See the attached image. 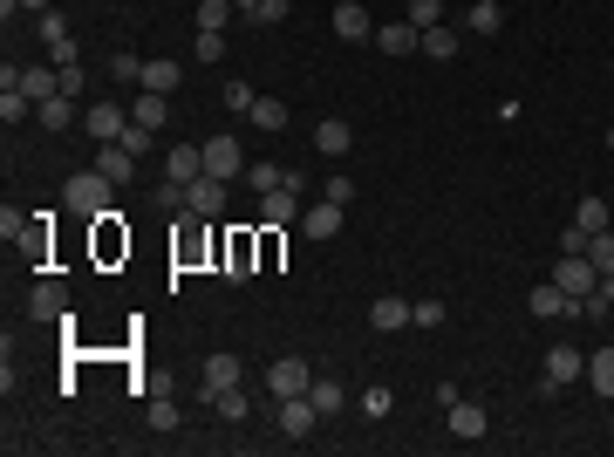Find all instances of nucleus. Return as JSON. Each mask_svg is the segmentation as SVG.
<instances>
[{"label":"nucleus","instance_id":"obj_1","mask_svg":"<svg viewBox=\"0 0 614 457\" xmlns=\"http://www.w3.org/2000/svg\"><path fill=\"white\" fill-rule=\"evenodd\" d=\"M62 205L76 212V219H103L116 205V178H103V171H76L69 185H62Z\"/></svg>","mask_w":614,"mask_h":457},{"label":"nucleus","instance_id":"obj_2","mask_svg":"<svg viewBox=\"0 0 614 457\" xmlns=\"http://www.w3.org/2000/svg\"><path fill=\"white\" fill-rule=\"evenodd\" d=\"M246 164H253V157L239 151V137H205V178H246Z\"/></svg>","mask_w":614,"mask_h":457},{"label":"nucleus","instance_id":"obj_3","mask_svg":"<svg viewBox=\"0 0 614 457\" xmlns=\"http://www.w3.org/2000/svg\"><path fill=\"white\" fill-rule=\"evenodd\" d=\"M526 307H533L539 321H574V314H580V301L560 287V280H539L533 294H526Z\"/></svg>","mask_w":614,"mask_h":457},{"label":"nucleus","instance_id":"obj_4","mask_svg":"<svg viewBox=\"0 0 614 457\" xmlns=\"http://www.w3.org/2000/svg\"><path fill=\"white\" fill-rule=\"evenodd\" d=\"M444 417H451V437H464V444H478V437L492 430L485 403H471V396H451V403H444Z\"/></svg>","mask_w":614,"mask_h":457},{"label":"nucleus","instance_id":"obj_5","mask_svg":"<svg viewBox=\"0 0 614 457\" xmlns=\"http://www.w3.org/2000/svg\"><path fill=\"white\" fill-rule=\"evenodd\" d=\"M553 280H560V287H567L574 301H587V294L601 287V273H594V260H587V253H560V267H553Z\"/></svg>","mask_w":614,"mask_h":457},{"label":"nucleus","instance_id":"obj_6","mask_svg":"<svg viewBox=\"0 0 614 457\" xmlns=\"http://www.w3.org/2000/svg\"><path fill=\"white\" fill-rule=\"evenodd\" d=\"M307 382H314V369H307L301 355H280V362L267 369V389H273V403H280V396H307Z\"/></svg>","mask_w":614,"mask_h":457},{"label":"nucleus","instance_id":"obj_7","mask_svg":"<svg viewBox=\"0 0 614 457\" xmlns=\"http://www.w3.org/2000/svg\"><path fill=\"white\" fill-rule=\"evenodd\" d=\"M580 376H587V355H580V348H567V342L546 348V389H567V382H580Z\"/></svg>","mask_w":614,"mask_h":457},{"label":"nucleus","instance_id":"obj_8","mask_svg":"<svg viewBox=\"0 0 614 457\" xmlns=\"http://www.w3.org/2000/svg\"><path fill=\"white\" fill-rule=\"evenodd\" d=\"M185 212H192V219H219V212H226V178H198V185H185Z\"/></svg>","mask_w":614,"mask_h":457},{"label":"nucleus","instance_id":"obj_9","mask_svg":"<svg viewBox=\"0 0 614 457\" xmlns=\"http://www.w3.org/2000/svg\"><path fill=\"white\" fill-rule=\"evenodd\" d=\"M82 123H89L96 144H116V137L130 130V110H123V103H96V110H82Z\"/></svg>","mask_w":614,"mask_h":457},{"label":"nucleus","instance_id":"obj_10","mask_svg":"<svg viewBox=\"0 0 614 457\" xmlns=\"http://www.w3.org/2000/svg\"><path fill=\"white\" fill-rule=\"evenodd\" d=\"M342 212L348 205H335V198H314V205L301 212V232L307 239H335V232H342Z\"/></svg>","mask_w":614,"mask_h":457},{"label":"nucleus","instance_id":"obj_11","mask_svg":"<svg viewBox=\"0 0 614 457\" xmlns=\"http://www.w3.org/2000/svg\"><path fill=\"white\" fill-rule=\"evenodd\" d=\"M28 314H35V321H69V287H62V280H41L35 294H28Z\"/></svg>","mask_w":614,"mask_h":457},{"label":"nucleus","instance_id":"obj_12","mask_svg":"<svg viewBox=\"0 0 614 457\" xmlns=\"http://www.w3.org/2000/svg\"><path fill=\"white\" fill-rule=\"evenodd\" d=\"M307 205H301V191L294 185H280V191H260V219L267 226H287V219H301Z\"/></svg>","mask_w":614,"mask_h":457},{"label":"nucleus","instance_id":"obj_13","mask_svg":"<svg viewBox=\"0 0 614 457\" xmlns=\"http://www.w3.org/2000/svg\"><path fill=\"white\" fill-rule=\"evenodd\" d=\"M314 151L321 157H348L355 151V130H348L342 116H321V123H314Z\"/></svg>","mask_w":614,"mask_h":457},{"label":"nucleus","instance_id":"obj_14","mask_svg":"<svg viewBox=\"0 0 614 457\" xmlns=\"http://www.w3.org/2000/svg\"><path fill=\"white\" fill-rule=\"evenodd\" d=\"M335 35L342 41H376V21H369L362 0H342V7H335Z\"/></svg>","mask_w":614,"mask_h":457},{"label":"nucleus","instance_id":"obj_15","mask_svg":"<svg viewBox=\"0 0 614 457\" xmlns=\"http://www.w3.org/2000/svg\"><path fill=\"white\" fill-rule=\"evenodd\" d=\"M314 423H321V410L307 396H280V437H307Z\"/></svg>","mask_w":614,"mask_h":457},{"label":"nucleus","instance_id":"obj_16","mask_svg":"<svg viewBox=\"0 0 614 457\" xmlns=\"http://www.w3.org/2000/svg\"><path fill=\"white\" fill-rule=\"evenodd\" d=\"M376 48H383V55H423V28L389 21V28H376Z\"/></svg>","mask_w":614,"mask_h":457},{"label":"nucleus","instance_id":"obj_17","mask_svg":"<svg viewBox=\"0 0 614 457\" xmlns=\"http://www.w3.org/2000/svg\"><path fill=\"white\" fill-rule=\"evenodd\" d=\"M464 28H471V35H505V7L499 0H471V7H464Z\"/></svg>","mask_w":614,"mask_h":457},{"label":"nucleus","instance_id":"obj_18","mask_svg":"<svg viewBox=\"0 0 614 457\" xmlns=\"http://www.w3.org/2000/svg\"><path fill=\"white\" fill-rule=\"evenodd\" d=\"M369 328H383V335H396V328H410V301H396V294H383V301H369Z\"/></svg>","mask_w":614,"mask_h":457},{"label":"nucleus","instance_id":"obj_19","mask_svg":"<svg viewBox=\"0 0 614 457\" xmlns=\"http://www.w3.org/2000/svg\"><path fill=\"white\" fill-rule=\"evenodd\" d=\"M178 82H185V69H178L171 55H157V62H144V82H137V89H157V96H171Z\"/></svg>","mask_w":614,"mask_h":457},{"label":"nucleus","instance_id":"obj_20","mask_svg":"<svg viewBox=\"0 0 614 457\" xmlns=\"http://www.w3.org/2000/svg\"><path fill=\"white\" fill-rule=\"evenodd\" d=\"M198 376H205V396H212V389H232V382H239V355H226V348H219V355H205V369H198Z\"/></svg>","mask_w":614,"mask_h":457},{"label":"nucleus","instance_id":"obj_21","mask_svg":"<svg viewBox=\"0 0 614 457\" xmlns=\"http://www.w3.org/2000/svg\"><path fill=\"white\" fill-rule=\"evenodd\" d=\"M35 123L41 130H69V123H76V96H48V103H35Z\"/></svg>","mask_w":614,"mask_h":457},{"label":"nucleus","instance_id":"obj_22","mask_svg":"<svg viewBox=\"0 0 614 457\" xmlns=\"http://www.w3.org/2000/svg\"><path fill=\"white\" fill-rule=\"evenodd\" d=\"M574 226H580V232H608V226H614L608 198H594V191H587V198H580V205H574Z\"/></svg>","mask_w":614,"mask_h":457},{"label":"nucleus","instance_id":"obj_23","mask_svg":"<svg viewBox=\"0 0 614 457\" xmlns=\"http://www.w3.org/2000/svg\"><path fill=\"white\" fill-rule=\"evenodd\" d=\"M96 171H103V178H116V185H130V171H137V157L123 151V144H103V151H96Z\"/></svg>","mask_w":614,"mask_h":457},{"label":"nucleus","instance_id":"obj_24","mask_svg":"<svg viewBox=\"0 0 614 457\" xmlns=\"http://www.w3.org/2000/svg\"><path fill=\"white\" fill-rule=\"evenodd\" d=\"M130 116H137V123H151V130H164V116H171V96H157V89H137Z\"/></svg>","mask_w":614,"mask_h":457},{"label":"nucleus","instance_id":"obj_25","mask_svg":"<svg viewBox=\"0 0 614 457\" xmlns=\"http://www.w3.org/2000/svg\"><path fill=\"white\" fill-rule=\"evenodd\" d=\"M253 253H260V246H253V232H232V246H226V273H232V280H246V273H253Z\"/></svg>","mask_w":614,"mask_h":457},{"label":"nucleus","instance_id":"obj_26","mask_svg":"<svg viewBox=\"0 0 614 457\" xmlns=\"http://www.w3.org/2000/svg\"><path fill=\"white\" fill-rule=\"evenodd\" d=\"M423 55H430V62H451V55H458V28H444V21L423 28Z\"/></svg>","mask_w":614,"mask_h":457},{"label":"nucleus","instance_id":"obj_27","mask_svg":"<svg viewBox=\"0 0 614 457\" xmlns=\"http://www.w3.org/2000/svg\"><path fill=\"white\" fill-rule=\"evenodd\" d=\"M587 382H594L601 396H614V348H594V355H587Z\"/></svg>","mask_w":614,"mask_h":457},{"label":"nucleus","instance_id":"obj_28","mask_svg":"<svg viewBox=\"0 0 614 457\" xmlns=\"http://www.w3.org/2000/svg\"><path fill=\"white\" fill-rule=\"evenodd\" d=\"M212 410L226 423H246V389H239V382H232V389H212Z\"/></svg>","mask_w":614,"mask_h":457},{"label":"nucleus","instance_id":"obj_29","mask_svg":"<svg viewBox=\"0 0 614 457\" xmlns=\"http://www.w3.org/2000/svg\"><path fill=\"white\" fill-rule=\"evenodd\" d=\"M587 260H594V273H614V226L587 232Z\"/></svg>","mask_w":614,"mask_h":457},{"label":"nucleus","instance_id":"obj_30","mask_svg":"<svg viewBox=\"0 0 614 457\" xmlns=\"http://www.w3.org/2000/svg\"><path fill=\"white\" fill-rule=\"evenodd\" d=\"M116 144H123V151H130V157H151V144H157V130H151V123H137V116H130V130H123V137H116Z\"/></svg>","mask_w":614,"mask_h":457},{"label":"nucleus","instance_id":"obj_31","mask_svg":"<svg viewBox=\"0 0 614 457\" xmlns=\"http://www.w3.org/2000/svg\"><path fill=\"white\" fill-rule=\"evenodd\" d=\"M307 403H314L321 417H335V410H342V382H307Z\"/></svg>","mask_w":614,"mask_h":457},{"label":"nucleus","instance_id":"obj_32","mask_svg":"<svg viewBox=\"0 0 614 457\" xmlns=\"http://www.w3.org/2000/svg\"><path fill=\"white\" fill-rule=\"evenodd\" d=\"M253 103H260V89L232 76V82H226V110H232V116H253Z\"/></svg>","mask_w":614,"mask_h":457},{"label":"nucleus","instance_id":"obj_33","mask_svg":"<svg viewBox=\"0 0 614 457\" xmlns=\"http://www.w3.org/2000/svg\"><path fill=\"white\" fill-rule=\"evenodd\" d=\"M253 123H260V130H287V103H280V96H260V103H253Z\"/></svg>","mask_w":614,"mask_h":457},{"label":"nucleus","instance_id":"obj_34","mask_svg":"<svg viewBox=\"0 0 614 457\" xmlns=\"http://www.w3.org/2000/svg\"><path fill=\"white\" fill-rule=\"evenodd\" d=\"M21 116H35V96H21V89H0V123H21Z\"/></svg>","mask_w":614,"mask_h":457},{"label":"nucleus","instance_id":"obj_35","mask_svg":"<svg viewBox=\"0 0 614 457\" xmlns=\"http://www.w3.org/2000/svg\"><path fill=\"white\" fill-rule=\"evenodd\" d=\"M246 185H253V191H280V185H287V171H280V164H246Z\"/></svg>","mask_w":614,"mask_h":457},{"label":"nucleus","instance_id":"obj_36","mask_svg":"<svg viewBox=\"0 0 614 457\" xmlns=\"http://www.w3.org/2000/svg\"><path fill=\"white\" fill-rule=\"evenodd\" d=\"M232 14H239L232 0H198V28H226Z\"/></svg>","mask_w":614,"mask_h":457},{"label":"nucleus","instance_id":"obj_37","mask_svg":"<svg viewBox=\"0 0 614 457\" xmlns=\"http://www.w3.org/2000/svg\"><path fill=\"white\" fill-rule=\"evenodd\" d=\"M403 21H410V28H437V21H444V0H410Z\"/></svg>","mask_w":614,"mask_h":457},{"label":"nucleus","instance_id":"obj_38","mask_svg":"<svg viewBox=\"0 0 614 457\" xmlns=\"http://www.w3.org/2000/svg\"><path fill=\"white\" fill-rule=\"evenodd\" d=\"M62 41H76V35H69V21L48 7V14H41V48H62Z\"/></svg>","mask_w":614,"mask_h":457},{"label":"nucleus","instance_id":"obj_39","mask_svg":"<svg viewBox=\"0 0 614 457\" xmlns=\"http://www.w3.org/2000/svg\"><path fill=\"white\" fill-rule=\"evenodd\" d=\"M226 55V28H198V62H219Z\"/></svg>","mask_w":614,"mask_h":457},{"label":"nucleus","instance_id":"obj_40","mask_svg":"<svg viewBox=\"0 0 614 457\" xmlns=\"http://www.w3.org/2000/svg\"><path fill=\"white\" fill-rule=\"evenodd\" d=\"M444 321V301H410V328H437Z\"/></svg>","mask_w":614,"mask_h":457},{"label":"nucleus","instance_id":"obj_41","mask_svg":"<svg viewBox=\"0 0 614 457\" xmlns=\"http://www.w3.org/2000/svg\"><path fill=\"white\" fill-rule=\"evenodd\" d=\"M144 417H151V430H171V423H178V403H171V396H151Z\"/></svg>","mask_w":614,"mask_h":457},{"label":"nucleus","instance_id":"obj_42","mask_svg":"<svg viewBox=\"0 0 614 457\" xmlns=\"http://www.w3.org/2000/svg\"><path fill=\"white\" fill-rule=\"evenodd\" d=\"M362 410H369V417H389V410H396V396L376 382V389H362Z\"/></svg>","mask_w":614,"mask_h":457},{"label":"nucleus","instance_id":"obj_43","mask_svg":"<svg viewBox=\"0 0 614 457\" xmlns=\"http://www.w3.org/2000/svg\"><path fill=\"white\" fill-rule=\"evenodd\" d=\"M287 7H294V0H260V7H253L246 21H260V28H273V21H287Z\"/></svg>","mask_w":614,"mask_h":457},{"label":"nucleus","instance_id":"obj_44","mask_svg":"<svg viewBox=\"0 0 614 457\" xmlns=\"http://www.w3.org/2000/svg\"><path fill=\"white\" fill-rule=\"evenodd\" d=\"M110 76H116V82H144V55H116Z\"/></svg>","mask_w":614,"mask_h":457},{"label":"nucleus","instance_id":"obj_45","mask_svg":"<svg viewBox=\"0 0 614 457\" xmlns=\"http://www.w3.org/2000/svg\"><path fill=\"white\" fill-rule=\"evenodd\" d=\"M321 198H335V205H355V178H342V171H335V178L321 185Z\"/></svg>","mask_w":614,"mask_h":457},{"label":"nucleus","instance_id":"obj_46","mask_svg":"<svg viewBox=\"0 0 614 457\" xmlns=\"http://www.w3.org/2000/svg\"><path fill=\"white\" fill-rule=\"evenodd\" d=\"M89 76H82V62H62V96H82Z\"/></svg>","mask_w":614,"mask_h":457},{"label":"nucleus","instance_id":"obj_47","mask_svg":"<svg viewBox=\"0 0 614 457\" xmlns=\"http://www.w3.org/2000/svg\"><path fill=\"white\" fill-rule=\"evenodd\" d=\"M21 226H28V212H14V205H7V212H0V239H21Z\"/></svg>","mask_w":614,"mask_h":457},{"label":"nucleus","instance_id":"obj_48","mask_svg":"<svg viewBox=\"0 0 614 457\" xmlns=\"http://www.w3.org/2000/svg\"><path fill=\"white\" fill-rule=\"evenodd\" d=\"M601 294H608V301H614V273H601Z\"/></svg>","mask_w":614,"mask_h":457},{"label":"nucleus","instance_id":"obj_49","mask_svg":"<svg viewBox=\"0 0 614 457\" xmlns=\"http://www.w3.org/2000/svg\"><path fill=\"white\" fill-rule=\"evenodd\" d=\"M232 7H239V14H253V7H260V0H232Z\"/></svg>","mask_w":614,"mask_h":457},{"label":"nucleus","instance_id":"obj_50","mask_svg":"<svg viewBox=\"0 0 614 457\" xmlns=\"http://www.w3.org/2000/svg\"><path fill=\"white\" fill-rule=\"evenodd\" d=\"M608 151H614V123H608Z\"/></svg>","mask_w":614,"mask_h":457}]
</instances>
